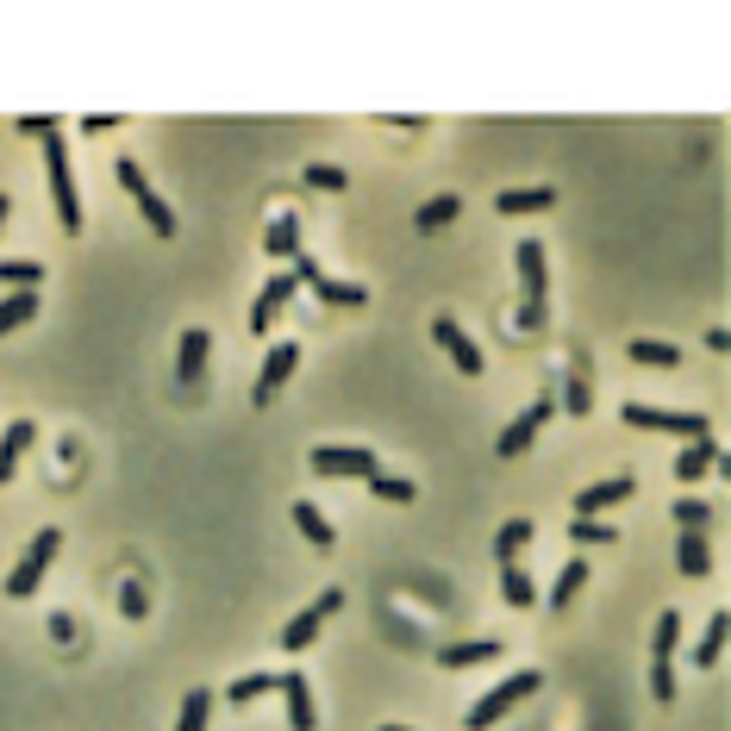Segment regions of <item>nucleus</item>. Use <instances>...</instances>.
<instances>
[{
  "mask_svg": "<svg viewBox=\"0 0 731 731\" xmlns=\"http://www.w3.org/2000/svg\"><path fill=\"white\" fill-rule=\"evenodd\" d=\"M456 206H463V201H456V194H438V201H426V206H419V213H413V226H419V231H438V226H451V219H456Z\"/></svg>",
  "mask_w": 731,
  "mask_h": 731,
  "instance_id": "nucleus-33",
  "label": "nucleus"
},
{
  "mask_svg": "<svg viewBox=\"0 0 731 731\" xmlns=\"http://www.w3.org/2000/svg\"><path fill=\"white\" fill-rule=\"evenodd\" d=\"M676 569H681V576H706V569H713V551H706V538H701V531H681V544H676Z\"/></svg>",
  "mask_w": 731,
  "mask_h": 731,
  "instance_id": "nucleus-22",
  "label": "nucleus"
},
{
  "mask_svg": "<svg viewBox=\"0 0 731 731\" xmlns=\"http://www.w3.org/2000/svg\"><path fill=\"white\" fill-rule=\"evenodd\" d=\"M719 651H726V613H713V619H706V631H701V651H694V663H701V669H713V663H719Z\"/></svg>",
  "mask_w": 731,
  "mask_h": 731,
  "instance_id": "nucleus-34",
  "label": "nucleus"
},
{
  "mask_svg": "<svg viewBox=\"0 0 731 731\" xmlns=\"http://www.w3.org/2000/svg\"><path fill=\"white\" fill-rule=\"evenodd\" d=\"M581 588H588V563L576 556V563H563V576L551 581V606H569V601L581 594Z\"/></svg>",
  "mask_w": 731,
  "mask_h": 731,
  "instance_id": "nucleus-28",
  "label": "nucleus"
},
{
  "mask_svg": "<svg viewBox=\"0 0 731 731\" xmlns=\"http://www.w3.org/2000/svg\"><path fill=\"white\" fill-rule=\"evenodd\" d=\"M376 731H413V726H376Z\"/></svg>",
  "mask_w": 731,
  "mask_h": 731,
  "instance_id": "nucleus-46",
  "label": "nucleus"
},
{
  "mask_svg": "<svg viewBox=\"0 0 731 731\" xmlns=\"http://www.w3.org/2000/svg\"><path fill=\"white\" fill-rule=\"evenodd\" d=\"M56 551H63V538H56V531H38V538L26 544V556L7 569V594H13V601H31L38 581H45V569L56 563Z\"/></svg>",
  "mask_w": 731,
  "mask_h": 731,
  "instance_id": "nucleus-4",
  "label": "nucleus"
},
{
  "mask_svg": "<svg viewBox=\"0 0 731 731\" xmlns=\"http://www.w3.org/2000/svg\"><path fill=\"white\" fill-rule=\"evenodd\" d=\"M381 463H376V451H363V444H319L313 451V476H376Z\"/></svg>",
  "mask_w": 731,
  "mask_h": 731,
  "instance_id": "nucleus-8",
  "label": "nucleus"
},
{
  "mask_svg": "<svg viewBox=\"0 0 731 731\" xmlns=\"http://www.w3.org/2000/svg\"><path fill=\"white\" fill-rule=\"evenodd\" d=\"M256 694H276V676H269V669H256V676H238V681L226 688V701H231V706H251Z\"/></svg>",
  "mask_w": 731,
  "mask_h": 731,
  "instance_id": "nucleus-32",
  "label": "nucleus"
},
{
  "mask_svg": "<svg viewBox=\"0 0 731 731\" xmlns=\"http://www.w3.org/2000/svg\"><path fill=\"white\" fill-rule=\"evenodd\" d=\"M31 438H38V426H31V419H13V426L0 431V481H13L20 456L31 451Z\"/></svg>",
  "mask_w": 731,
  "mask_h": 731,
  "instance_id": "nucleus-14",
  "label": "nucleus"
},
{
  "mask_svg": "<svg viewBox=\"0 0 731 731\" xmlns=\"http://www.w3.org/2000/svg\"><path fill=\"white\" fill-rule=\"evenodd\" d=\"M626 426L638 431H676V438H713V426H706V413H669V406H644V401H626V413H619Z\"/></svg>",
  "mask_w": 731,
  "mask_h": 731,
  "instance_id": "nucleus-5",
  "label": "nucleus"
},
{
  "mask_svg": "<svg viewBox=\"0 0 731 731\" xmlns=\"http://www.w3.org/2000/svg\"><path fill=\"white\" fill-rule=\"evenodd\" d=\"M369 494H376V501L406 506V501H413V481H406V476H381V469H376V476H369Z\"/></svg>",
  "mask_w": 731,
  "mask_h": 731,
  "instance_id": "nucleus-36",
  "label": "nucleus"
},
{
  "mask_svg": "<svg viewBox=\"0 0 731 731\" xmlns=\"http://www.w3.org/2000/svg\"><path fill=\"white\" fill-rule=\"evenodd\" d=\"M313 294H319L326 306H363V301H369V288H363V281H331V276L313 281Z\"/></svg>",
  "mask_w": 731,
  "mask_h": 731,
  "instance_id": "nucleus-24",
  "label": "nucleus"
},
{
  "mask_svg": "<svg viewBox=\"0 0 731 731\" xmlns=\"http://www.w3.org/2000/svg\"><path fill=\"white\" fill-rule=\"evenodd\" d=\"M0 226H7V194H0Z\"/></svg>",
  "mask_w": 731,
  "mask_h": 731,
  "instance_id": "nucleus-45",
  "label": "nucleus"
},
{
  "mask_svg": "<svg viewBox=\"0 0 731 731\" xmlns=\"http://www.w3.org/2000/svg\"><path fill=\"white\" fill-rule=\"evenodd\" d=\"M263 251L276 256V263H288V256L301 251V219H294V213H276L269 231H263Z\"/></svg>",
  "mask_w": 731,
  "mask_h": 731,
  "instance_id": "nucleus-16",
  "label": "nucleus"
},
{
  "mask_svg": "<svg viewBox=\"0 0 731 731\" xmlns=\"http://www.w3.org/2000/svg\"><path fill=\"white\" fill-rule=\"evenodd\" d=\"M294 531H301L313 551H338V531L319 519V506H313V501H294Z\"/></svg>",
  "mask_w": 731,
  "mask_h": 731,
  "instance_id": "nucleus-18",
  "label": "nucleus"
},
{
  "mask_svg": "<svg viewBox=\"0 0 731 731\" xmlns=\"http://www.w3.org/2000/svg\"><path fill=\"white\" fill-rule=\"evenodd\" d=\"M513 256H519V331H538L544 326V301H551V269H544V244L538 238H519L513 244Z\"/></svg>",
  "mask_w": 731,
  "mask_h": 731,
  "instance_id": "nucleus-1",
  "label": "nucleus"
},
{
  "mask_svg": "<svg viewBox=\"0 0 731 731\" xmlns=\"http://www.w3.org/2000/svg\"><path fill=\"white\" fill-rule=\"evenodd\" d=\"M313 613H319V619H331V613H344V588H326V594L313 601Z\"/></svg>",
  "mask_w": 731,
  "mask_h": 731,
  "instance_id": "nucleus-41",
  "label": "nucleus"
},
{
  "mask_svg": "<svg viewBox=\"0 0 731 731\" xmlns=\"http://www.w3.org/2000/svg\"><path fill=\"white\" fill-rule=\"evenodd\" d=\"M556 194L551 188H506V194H494V213H551Z\"/></svg>",
  "mask_w": 731,
  "mask_h": 731,
  "instance_id": "nucleus-19",
  "label": "nucleus"
},
{
  "mask_svg": "<svg viewBox=\"0 0 731 731\" xmlns=\"http://www.w3.org/2000/svg\"><path fill=\"white\" fill-rule=\"evenodd\" d=\"M319 626H326V619H319L313 606H306V613H294V619L281 626V651H306V644L319 638Z\"/></svg>",
  "mask_w": 731,
  "mask_h": 731,
  "instance_id": "nucleus-25",
  "label": "nucleus"
},
{
  "mask_svg": "<svg viewBox=\"0 0 731 731\" xmlns=\"http://www.w3.org/2000/svg\"><path fill=\"white\" fill-rule=\"evenodd\" d=\"M676 644H681V613H663V619H656V631H651V663H669V656H676Z\"/></svg>",
  "mask_w": 731,
  "mask_h": 731,
  "instance_id": "nucleus-29",
  "label": "nucleus"
},
{
  "mask_svg": "<svg viewBox=\"0 0 731 731\" xmlns=\"http://www.w3.org/2000/svg\"><path fill=\"white\" fill-rule=\"evenodd\" d=\"M45 176H51V201L63 231H81V201H76V176H70V151H63V126L45 131Z\"/></svg>",
  "mask_w": 731,
  "mask_h": 731,
  "instance_id": "nucleus-2",
  "label": "nucleus"
},
{
  "mask_svg": "<svg viewBox=\"0 0 731 731\" xmlns=\"http://www.w3.org/2000/svg\"><path fill=\"white\" fill-rule=\"evenodd\" d=\"M501 656V638H469V644H451V651H438L444 669H476V663H494Z\"/></svg>",
  "mask_w": 731,
  "mask_h": 731,
  "instance_id": "nucleus-17",
  "label": "nucleus"
},
{
  "mask_svg": "<svg viewBox=\"0 0 731 731\" xmlns=\"http://www.w3.org/2000/svg\"><path fill=\"white\" fill-rule=\"evenodd\" d=\"M294 288H301V281H294V269H281V276L263 281V294H256V306H251V331H269V326H276V313L294 301Z\"/></svg>",
  "mask_w": 731,
  "mask_h": 731,
  "instance_id": "nucleus-12",
  "label": "nucleus"
},
{
  "mask_svg": "<svg viewBox=\"0 0 731 731\" xmlns=\"http://www.w3.org/2000/svg\"><path fill=\"white\" fill-rule=\"evenodd\" d=\"M563 406H569V413H588V406H594V401H588V388H581V376L569 381V401H563Z\"/></svg>",
  "mask_w": 731,
  "mask_h": 731,
  "instance_id": "nucleus-44",
  "label": "nucleus"
},
{
  "mask_svg": "<svg viewBox=\"0 0 731 731\" xmlns=\"http://www.w3.org/2000/svg\"><path fill=\"white\" fill-rule=\"evenodd\" d=\"M294 369H301V344L288 338V344H269V356H263V369H256V388H251V401L256 406H269L294 381Z\"/></svg>",
  "mask_w": 731,
  "mask_h": 731,
  "instance_id": "nucleus-7",
  "label": "nucleus"
},
{
  "mask_svg": "<svg viewBox=\"0 0 731 731\" xmlns=\"http://www.w3.org/2000/svg\"><path fill=\"white\" fill-rule=\"evenodd\" d=\"M113 176H119V188H126L131 201H138V213H144V226H151L156 238H176V213L156 201V188L144 181V169H138L131 156H119V163H113Z\"/></svg>",
  "mask_w": 731,
  "mask_h": 731,
  "instance_id": "nucleus-6",
  "label": "nucleus"
},
{
  "mask_svg": "<svg viewBox=\"0 0 731 731\" xmlns=\"http://www.w3.org/2000/svg\"><path fill=\"white\" fill-rule=\"evenodd\" d=\"M569 538H576L581 551H588V544H613V526H601V519H576V526H569Z\"/></svg>",
  "mask_w": 731,
  "mask_h": 731,
  "instance_id": "nucleus-37",
  "label": "nucleus"
},
{
  "mask_svg": "<svg viewBox=\"0 0 731 731\" xmlns=\"http://www.w3.org/2000/svg\"><path fill=\"white\" fill-rule=\"evenodd\" d=\"M431 338H438V351L451 356V363L463 369V376H481V369H488L481 344H476V338H469L463 326H456V319H431Z\"/></svg>",
  "mask_w": 731,
  "mask_h": 731,
  "instance_id": "nucleus-10",
  "label": "nucleus"
},
{
  "mask_svg": "<svg viewBox=\"0 0 731 731\" xmlns=\"http://www.w3.org/2000/svg\"><path fill=\"white\" fill-rule=\"evenodd\" d=\"M51 126H56L51 113H45V119H38V113H26V119H20V131H26V138H45V131H51Z\"/></svg>",
  "mask_w": 731,
  "mask_h": 731,
  "instance_id": "nucleus-43",
  "label": "nucleus"
},
{
  "mask_svg": "<svg viewBox=\"0 0 731 731\" xmlns=\"http://www.w3.org/2000/svg\"><path fill=\"white\" fill-rule=\"evenodd\" d=\"M0 281H7L13 294H20V288H38V281H45V263H31V256H7V263H0Z\"/></svg>",
  "mask_w": 731,
  "mask_h": 731,
  "instance_id": "nucleus-30",
  "label": "nucleus"
},
{
  "mask_svg": "<svg viewBox=\"0 0 731 731\" xmlns=\"http://www.w3.org/2000/svg\"><path fill=\"white\" fill-rule=\"evenodd\" d=\"M176 351H181V356H176V376H181V381H194V376H201V363H206V331H201V326H188Z\"/></svg>",
  "mask_w": 731,
  "mask_h": 731,
  "instance_id": "nucleus-23",
  "label": "nucleus"
},
{
  "mask_svg": "<svg viewBox=\"0 0 731 731\" xmlns=\"http://www.w3.org/2000/svg\"><path fill=\"white\" fill-rule=\"evenodd\" d=\"M631 363H651V369H676L681 351H676V344H663V338H631Z\"/></svg>",
  "mask_w": 731,
  "mask_h": 731,
  "instance_id": "nucleus-27",
  "label": "nucleus"
},
{
  "mask_svg": "<svg viewBox=\"0 0 731 731\" xmlns=\"http://www.w3.org/2000/svg\"><path fill=\"white\" fill-rule=\"evenodd\" d=\"M631 501V476H606V481H588L576 494V519H601L606 506Z\"/></svg>",
  "mask_w": 731,
  "mask_h": 731,
  "instance_id": "nucleus-13",
  "label": "nucleus"
},
{
  "mask_svg": "<svg viewBox=\"0 0 731 731\" xmlns=\"http://www.w3.org/2000/svg\"><path fill=\"white\" fill-rule=\"evenodd\" d=\"M706 519H713V506H706V501H676V526L681 531H701Z\"/></svg>",
  "mask_w": 731,
  "mask_h": 731,
  "instance_id": "nucleus-38",
  "label": "nucleus"
},
{
  "mask_svg": "<svg viewBox=\"0 0 731 731\" xmlns=\"http://www.w3.org/2000/svg\"><path fill=\"white\" fill-rule=\"evenodd\" d=\"M501 594H506V606H538V588H531V576L519 569V563H506L501 569Z\"/></svg>",
  "mask_w": 731,
  "mask_h": 731,
  "instance_id": "nucleus-31",
  "label": "nucleus"
},
{
  "mask_svg": "<svg viewBox=\"0 0 731 731\" xmlns=\"http://www.w3.org/2000/svg\"><path fill=\"white\" fill-rule=\"evenodd\" d=\"M38 306H45V294H38V288L7 294V301H0V338H7V331H20V326H31V319H38Z\"/></svg>",
  "mask_w": 731,
  "mask_h": 731,
  "instance_id": "nucleus-15",
  "label": "nucleus"
},
{
  "mask_svg": "<svg viewBox=\"0 0 731 731\" xmlns=\"http://www.w3.org/2000/svg\"><path fill=\"white\" fill-rule=\"evenodd\" d=\"M651 701H676V669L669 663H651Z\"/></svg>",
  "mask_w": 731,
  "mask_h": 731,
  "instance_id": "nucleus-39",
  "label": "nucleus"
},
{
  "mask_svg": "<svg viewBox=\"0 0 731 731\" xmlns=\"http://www.w3.org/2000/svg\"><path fill=\"white\" fill-rule=\"evenodd\" d=\"M526 544H531V519H506V526L494 531V563H501V569H506V563H519Z\"/></svg>",
  "mask_w": 731,
  "mask_h": 731,
  "instance_id": "nucleus-21",
  "label": "nucleus"
},
{
  "mask_svg": "<svg viewBox=\"0 0 731 731\" xmlns=\"http://www.w3.org/2000/svg\"><path fill=\"white\" fill-rule=\"evenodd\" d=\"M538 688H544V676H538V669H519V676H506L494 694H481V701L463 713V726H469V731H488L494 719H506L513 706L526 701V694H538Z\"/></svg>",
  "mask_w": 731,
  "mask_h": 731,
  "instance_id": "nucleus-3",
  "label": "nucleus"
},
{
  "mask_svg": "<svg viewBox=\"0 0 731 731\" xmlns=\"http://www.w3.org/2000/svg\"><path fill=\"white\" fill-rule=\"evenodd\" d=\"M306 188H319V194H344L351 176H344L338 163H306Z\"/></svg>",
  "mask_w": 731,
  "mask_h": 731,
  "instance_id": "nucleus-35",
  "label": "nucleus"
},
{
  "mask_svg": "<svg viewBox=\"0 0 731 731\" xmlns=\"http://www.w3.org/2000/svg\"><path fill=\"white\" fill-rule=\"evenodd\" d=\"M206 713H213V694L206 688H188L181 694V713H176V731H206Z\"/></svg>",
  "mask_w": 731,
  "mask_h": 731,
  "instance_id": "nucleus-26",
  "label": "nucleus"
},
{
  "mask_svg": "<svg viewBox=\"0 0 731 731\" xmlns=\"http://www.w3.org/2000/svg\"><path fill=\"white\" fill-rule=\"evenodd\" d=\"M276 694L288 701V726H294V731H319V713H313V688H306L301 669L276 676Z\"/></svg>",
  "mask_w": 731,
  "mask_h": 731,
  "instance_id": "nucleus-11",
  "label": "nucleus"
},
{
  "mask_svg": "<svg viewBox=\"0 0 731 731\" xmlns=\"http://www.w3.org/2000/svg\"><path fill=\"white\" fill-rule=\"evenodd\" d=\"M119 606H126V619H144V588H138V581H126V588H119Z\"/></svg>",
  "mask_w": 731,
  "mask_h": 731,
  "instance_id": "nucleus-40",
  "label": "nucleus"
},
{
  "mask_svg": "<svg viewBox=\"0 0 731 731\" xmlns=\"http://www.w3.org/2000/svg\"><path fill=\"white\" fill-rule=\"evenodd\" d=\"M713 463H719V444H713V438H694V444L676 456V481H701Z\"/></svg>",
  "mask_w": 731,
  "mask_h": 731,
  "instance_id": "nucleus-20",
  "label": "nucleus"
},
{
  "mask_svg": "<svg viewBox=\"0 0 731 731\" xmlns=\"http://www.w3.org/2000/svg\"><path fill=\"white\" fill-rule=\"evenodd\" d=\"M551 413H556V401H551V394H544V401H531L526 413L513 419V426H501V438H494V451H501V456H526V451H531V438H538V431L551 426Z\"/></svg>",
  "mask_w": 731,
  "mask_h": 731,
  "instance_id": "nucleus-9",
  "label": "nucleus"
},
{
  "mask_svg": "<svg viewBox=\"0 0 731 731\" xmlns=\"http://www.w3.org/2000/svg\"><path fill=\"white\" fill-rule=\"evenodd\" d=\"M119 126V113H88V119H81V131H88V138H94V131H113Z\"/></svg>",
  "mask_w": 731,
  "mask_h": 731,
  "instance_id": "nucleus-42",
  "label": "nucleus"
}]
</instances>
